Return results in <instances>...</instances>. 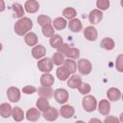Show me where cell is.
Masks as SVG:
<instances>
[{
    "label": "cell",
    "mask_w": 123,
    "mask_h": 123,
    "mask_svg": "<svg viewBox=\"0 0 123 123\" xmlns=\"http://www.w3.org/2000/svg\"><path fill=\"white\" fill-rule=\"evenodd\" d=\"M32 28H33V21L29 17H26V16L17 20L13 27L15 34L20 37L26 36L32 30Z\"/></svg>",
    "instance_id": "cell-1"
},
{
    "label": "cell",
    "mask_w": 123,
    "mask_h": 123,
    "mask_svg": "<svg viewBox=\"0 0 123 123\" xmlns=\"http://www.w3.org/2000/svg\"><path fill=\"white\" fill-rule=\"evenodd\" d=\"M82 106L83 109L87 112L94 111L97 107V100L92 95H86L82 100Z\"/></svg>",
    "instance_id": "cell-2"
},
{
    "label": "cell",
    "mask_w": 123,
    "mask_h": 123,
    "mask_svg": "<svg viewBox=\"0 0 123 123\" xmlns=\"http://www.w3.org/2000/svg\"><path fill=\"white\" fill-rule=\"evenodd\" d=\"M77 68L82 75H88L92 70V64L87 59H80L77 63Z\"/></svg>",
    "instance_id": "cell-3"
},
{
    "label": "cell",
    "mask_w": 123,
    "mask_h": 123,
    "mask_svg": "<svg viewBox=\"0 0 123 123\" xmlns=\"http://www.w3.org/2000/svg\"><path fill=\"white\" fill-rule=\"evenodd\" d=\"M53 62L50 58H42L37 62V68L43 73H49L53 69Z\"/></svg>",
    "instance_id": "cell-4"
},
{
    "label": "cell",
    "mask_w": 123,
    "mask_h": 123,
    "mask_svg": "<svg viewBox=\"0 0 123 123\" xmlns=\"http://www.w3.org/2000/svg\"><path fill=\"white\" fill-rule=\"evenodd\" d=\"M54 97L59 104H65L68 101L69 93L64 88H57L54 91Z\"/></svg>",
    "instance_id": "cell-5"
},
{
    "label": "cell",
    "mask_w": 123,
    "mask_h": 123,
    "mask_svg": "<svg viewBox=\"0 0 123 123\" xmlns=\"http://www.w3.org/2000/svg\"><path fill=\"white\" fill-rule=\"evenodd\" d=\"M20 96H21V92L19 90L18 87L16 86H10L7 90V97L8 99L12 102V103H16L20 100Z\"/></svg>",
    "instance_id": "cell-6"
},
{
    "label": "cell",
    "mask_w": 123,
    "mask_h": 123,
    "mask_svg": "<svg viewBox=\"0 0 123 123\" xmlns=\"http://www.w3.org/2000/svg\"><path fill=\"white\" fill-rule=\"evenodd\" d=\"M84 37L88 41H95L97 39V37H98V32H97L96 28L93 27L92 25L87 26L84 30Z\"/></svg>",
    "instance_id": "cell-7"
},
{
    "label": "cell",
    "mask_w": 123,
    "mask_h": 123,
    "mask_svg": "<svg viewBox=\"0 0 123 123\" xmlns=\"http://www.w3.org/2000/svg\"><path fill=\"white\" fill-rule=\"evenodd\" d=\"M42 115L45 120L52 122V121L57 120V118L59 117V111L54 107H49L45 111H43Z\"/></svg>",
    "instance_id": "cell-8"
},
{
    "label": "cell",
    "mask_w": 123,
    "mask_h": 123,
    "mask_svg": "<svg viewBox=\"0 0 123 123\" xmlns=\"http://www.w3.org/2000/svg\"><path fill=\"white\" fill-rule=\"evenodd\" d=\"M102 19H103V12L97 9L92 10L88 14V20L92 25L98 24Z\"/></svg>",
    "instance_id": "cell-9"
},
{
    "label": "cell",
    "mask_w": 123,
    "mask_h": 123,
    "mask_svg": "<svg viewBox=\"0 0 123 123\" xmlns=\"http://www.w3.org/2000/svg\"><path fill=\"white\" fill-rule=\"evenodd\" d=\"M45 54H46V49L41 44H37V45L34 46L33 49H32V56L36 60L42 59L45 56Z\"/></svg>",
    "instance_id": "cell-10"
},
{
    "label": "cell",
    "mask_w": 123,
    "mask_h": 123,
    "mask_svg": "<svg viewBox=\"0 0 123 123\" xmlns=\"http://www.w3.org/2000/svg\"><path fill=\"white\" fill-rule=\"evenodd\" d=\"M74 113H75V109L70 105H63L60 109V114L63 118L69 119V118L73 117Z\"/></svg>",
    "instance_id": "cell-11"
},
{
    "label": "cell",
    "mask_w": 123,
    "mask_h": 123,
    "mask_svg": "<svg viewBox=\"0 0 123 123\" xmlns=\"http://www.w3.org/2000/svg\"><path fill=\"white\" fill-rule=\"evenodd\" d=\"M98 111L102 115H109L111 112V104L109 100L107 99H102L99 104H98Z\"/></svg>",
    "instance_id": "cell-12"
},
{
    "label": "cell",
    "mask_w": 123,
    "mask_h": 123,
    "mask_svg": "<svg viewBox=\"0 0 123 123\" xmlns=\"http://www.w3.org/2000/svg\"><path fill=\"white\" fill-rule=\"evenodd\" d=\"M24 9L29 13H35L39 9V3L36 0H28L25 2Z\"/></svg>",
    "instance_id": "cell-13"
},
{
    "label": "cell",
    "mask_w": 123,
    "mask_h": 123,
    "mask_svg": "<svg viewBox=\"0 0 123 123\" xmlns=\"http://www.w3.org/2000/svg\"><path fill=\"white\" fill-rule=\"evenodd\" d=\"M107 97L110 101L116 102L121 98V91L116 87H110L107 91Z\"/></svg>",
    "instance_id": "cell-14"
},
{
    "label": "cell",
    "mask_w": 123,
    "mask_h": 123,
    "mask_svg": "<svg viewBox=\"0 0 123 123\" xmlns=\"http://www.w3.org/2000/svg\"><path fill=\"white\" fill-rule=\"evenodd\" d=\"M26 118L28 121H31V122H36L39 119L40 117V111L36 109V108H31L27 111L26 112Z\"/></svg>",
    "instance_id": "cell-15"
},
{
    "label": "cell",
    "mask_w": 123,
    "mask_h": 123,
    "mask_svg": "<svg viewBox=\"0 0 123 123\" xmlns=\"http://www.w3.org/2000/svg\"><path fill=\"white\" fill-rule=\"evenodd\" d=\"M55 83L54 76L50 73H43L40 76V84L42 86H52Z\"/></svg>",
    "instance_id": "cell-16"
},
{
    "label": "cell",
    "mask_w": 123,
    "mask_h": 123,
    "mask_svg": "<svg viewBox=\"0 0 123 123\" xmlns=\"http://www.w3.org/2000/svg\"><path fill=\"white\" fill-rule=\"evenodd\" d=\"M37 93L40 97L49 99L54 95V90H53L52 86H41L40 87H38Z\"/></svg>",
    "instance_id": "cell-17"
},
{
    "label": "cell",
    "mask_w": 123,
    "mask_h": 123,
    "mask_svg": "<svg viewBox=\"0 0 123 123\" xmlns=\"http://www.w3.org/2000/svg\"><path fill=\"white\" fill-rule=\"evenodd\" d=\"M68 28L71 32L73 33H79L82 28H83V24L81 22L80 19L78 18H73L71 20H69V23H68Z\"/></svg>",
    "instance_id": "cell-18"
},
{
    "label": "cell",
    "mask_w": 123,
    "mask_h": 123,
    "mask_svg": "<svg viewBox=\"0 0 123 123\" xmlns=\"http://www.w3.org/2000/svg\"><path fill=\"white\" fill-rule=\"evenodd\" d=\"M82 84V78L78 75H75L73 74L71 77H69L67 79V86L70 87V88H78L79 86Z\"/></svg>",
    "instance_id": "cell-19"
},
{
    "label": "cell",
    "mask_w": 123,
    "mask_h": 123,
    "mask_svg": "<svg viewBox=\"0 0 123 123\" xmlns=\"http://www.w3.org/2000/svg\"><path fill=\"white\" fill-rule=\"evenodd\" d=\"M12 107L9 103H2L0 105V115L3 118H9L12 115Z\"/></svg>",
    "instance_id": "cell-20"
},
{
    "label": "cell",
    "mask_w": 123,
    "mask_h": 123,
    "mask_svg": "<svg viewBox=\"0 0 123 123\" xmlns=\"http://www.w3.org/2000/svg\"><path fill=\"white\" fill-rule=\"evenodd\" d=\"M24 41L27 45L29 46H36L37 45V41H38V38H37V36L33 33V32H29L25 37H24Z\"/></svg>",
    "instance_id": "cell-21"
},
{
    "label": "cell",
    "mask_w": 123,
    "mask_h": 123,
    "mask_svg": "<svg viewBox=\"0 0 123 123\" xmlns=\"http://www.w3.org/2000/svg\"><path fill=\"white\" fill-rule=\"evenodd\" d=\"M63 67L70 73V74H74L76 71H77V63L74 60H71V59H67V60H64L63 62Z\"/></svg>",
    "instance_id": "cell-22"
},
{
    "label": "cell",
    "mask_w": 123,
    "mask_h": 123,
    "mask_svg": "<svg viewBox=\"0 0 123 123\" xmlns=\"http://www.w3.org/2000/svg\"><path fill=\"white\" fill-rule=\"evenodd\" d=\"M12 9L13 11V17L16 18H22L25 15V11L22 7V5H20L19 3H13L12 6Z\"/></svg>",
    "instance_id": "cell-23"
},
{
    "label": "cell",
    "mask_w": 123,
    "mask_h": 123,
    "mask_svg": "<svg viewBox=\"0 0 123 123\" xmlns=\"http://www.w3.org/2000/svg\"><path fill=\"white\" fill-rule=\"evenodd\" d=\"M12 118H13V120H14L15 122H20V121H22V120L24 119L25 114H24V111H22L21 108H19V107H14V108H12Z\"/></svg>",
    "instance_id": "cell-24"
},
{
    "label": "cell",
    "mask_w": 123,
    "mask_h": 123,
    "mask_svg": "<svg viewBox=\"0 0 123 123\" xmlns=\"http://www.w3.org/2000/svg\"><path fill=\"white\" fill-rule=\"evenodd\" d=\"M100 45H101V47L103 49L108 50V51H111V50H112L114 48L115 43H114V41H113V39L111 37H104L101 40Z\"/></svg>",
    "instance_id": "cell-25"
},
{
    "label": "cell",
    "mask_w": 123,
    "mask_h": 123,
    "mask_svg": "<svg viewBox=\"0 0 123 123\" xmlns=\"http://www.w3.org/2000/svg\"><path fill=\"white\" fill-rule=\"evenodd\" d=\"M56 75L60 81H66L70 77V73L63 67V66H59L56 70Z\"/></svg>",
    "instance_id": "cell-26"
},
{
    "label": "cell",
    "mask_w": 123,
    "mask_h": 123,
    "mask_svg": "<svg viewBox=\"0 0 123 123\" xmlns=\"http://www.w3.org/2000/svg\"><path fill=\"white\" fill-rule=\"evenodd\" d=\"M52 24H53L54 29L59 30V31L63 30V29H64V28L67 26L66 19H64L63 17H57V18H55Z\"/></svg>",
    "instance_id": "cell-27"
},
{
    "label": "cell",
    "mask_w": 123,
    "mask_h": 123,
    "mask_svg": "<svg viewBox=\"0 0 123 123\" xmlns=\"http://www.w3.org/2000/svg\"><path fill=\"white\" fill-rule=\"evenodd\" d=\"M36 106L37 108V110L39 111H45L49 107V101L46 99V98H42V97H39L37 100V103H36Z\"/></svg>",
    "instance_id": "cell-28"
},
{
    "label": "cell",
    "mask_w": 123,
    "mask_h": 123,
    "mask_svg": "<svg viewBox=\"0 0 123 123\" xmlns=\"http://www.w3.org/2000/svg\"><path fill=\"white\" fill-rule=\"evenodd\" d=\"M49 43L51 45V47L53 48H56L58 49L62 43H63V40H62V37L60 36V35H54L50 37V40H49Z\"/></svg>",
    "instance_id": "cell-29"
},
{
    "label": "cell",
    "mask_w": 123,
    "mask_h": 123,
    "mask_svg": "<svg viewBox=\"0 0 123 123\" xmlns=\"http://www.w3.org/2000/svg\"><path fill=\"white\" fill-rule=\"evenodd\" d=\"M62 15H63V18L64 19H73V18H76V15H77V12L74 8L72 7H67L65 8L63 11H62Z\"/></svg>",
    "instance_id": "cell-30"
},
{
    "label": "cell",
    "mask_w": 123,
    "mask_h": 123,
    "mask_svg": "<svg viewBox=\"0 0 123 123\" xmlns=\"http://www.w3.org/2000/svg\"><path fill=\"white\" fill-rule=\"evenodd\" d=\"M80 50L78 48H75V47H69L67 49V51L64 53V57H67L68 59H71V60H75V59H78L80 57Z\"/></svg>",
    "instance_id": "cell-31"
},
{
    "label": "cell",
    "mask_w": 123,
    "mask_h": 123,
    "mask_svg": "<svg viewBox=\"0 0 123 123\" xmlns=\"http://www.w3.org/2000/svg\"><path fill=\"white\" fill-rule=\"evenodd\" d=\"M41 32H42V35L46 37H51L52 36L55 35V30L52 24H48L41 27Z\"/></svg>",
    "instance_id": "cell-32"
},
{
    "label": "cell",
    "mask_w": 123,
    "mask_h": 123,
    "mask_svg": "<svg viewBox=\"0 0 123 123\" xmlns=\"http://www.w3.org/2000/svg\"><path fill=\"white\" fill-rule=\"evenodd\" d=\"M51 60H52L54 64H56L58 66H61L64 62V56L62 54L59 53V52H56V53L53 54V57H52Z\"/></svg>",
    "instance_id": "cell-33"
},
{
    "label": "cell",
    "mask_w": 123,
    "mask_h": 123,
    "mask_svg": "<svg viewBox=\"0 0 123 123\" xmlns=\"http://www.w3.org/2000/svg\"><path fill=\"white\" fill-rule=\"evenodd\" d=\"M37 21L38 25H40L41 27H43L45 25H48V24H51V18L48 15H45V14L38 15Z\"/></svg>",
    "instance_id": "cell-34"
},
{
    "label": "cell",
    "mask_w": 123,
    "mask_h": 123,
    "mask_svg": "<svg viewBox=\"0 0 123 123\" xmlns=\"http://www.w3.org/2000/svg\"><path fill=\"white\" fill-rule=\"evenodd\" d=\"M90 89H91V87H90L89 84H87V83H82L78 87L79 92L83 95H87L90 92Z\"/></svg>",
    "instance_id": "cell-35"
},
{
    "label": "cell",
    "mask_w": 123,
    "mask_h": 123,
    "mask_svg": "<svg viewBox=\"0 0 123 123\" xmlns=\"http://www.w3.org/2000/svg\"><path fill=\"white\" fill-rule=\"evenodd\" d=\"M96 7L98 8L97 10L99 11H106L110 7V1L109 0H98L96 2Z\"/></svg>",
    "instance_id": "cell-36"
},
{
    "label": "cell",
    "mask_w": 123,
    "mask_h": 123,
    "mask_svg": "<svg viewBox=\"0 0 123 123\" xmlns=\"http://www.w3.org/2000/svg\"><path fill=\"white\" fill-rule=\"evenodd\" d=\"M115 67L119 72H123V55H118L115 61Z\"/></svg>",
    "instance_id": "cell-37"
},
{
    "label": "cell",
    "mask_w": 123,
    "mask_h": 123,
    "mask_svg": "<svg viewBox=\"0 0 123 123\" xmlns=\"http://www.w3.org/2000/svg\"><path fill=\"white\" fill-rule=\"evenodd\" d=\"M37 91V88L33 86H26L22 88V92L25 94H33Z\"/></svg>",
    "instance_id": "cell-38"
},
{
    "label": "cell",
    "mask_w": 123,
    "mask_h": 123,
    "mask_svg": "<svg viewBox=\"0 0 123 123\" xmlns=\"http://www.w3.org/2000/svg\"><path fill=\"white\" fill-rule=\"evenodd\" d=\"M104 123H120L119 119L113 115H107L104 119Z\"/></svg>",
    "instance_id": "cell-39"
},
{
    "label": "cell",
    "mask_w": 123,
    "mask_h": 123,
    "mask_svg": "<svg viewBox=\"0 0 123 123\" xmlns=\"http://www.w3.org/2000/svg\"><path fill=\"white\" fill-rule=\"evenodd\" d=\"M69 48V45L67 44V43H62L57 50H58V52L59 53H61V54H62V55H64V53L67 51V49Z\"/></svg>",
    "instance_id": "cell-40"
},
{
    "label": "cell",
    "mask_w": 123,
    "mask_h": 123,
    "mask_svg": "<svg viewBox=\"0 0 123 123\" xmlns=\"http://www.w3.org/2000/svg\"><path fill=\"white\" fill-rule=\"evenodd\" d=\"M5 9H6V7H5V2H4L3 0H0V12H4Z\"/></svg>",
    "instance_id": "cell-41"
},
{
    "label": "cell",
    "mask_w": 123,
    "mask_h": 123,
    "mask_svg": "<svg viewBox=\"0 0 123 123\" xmlns=\"http://www.w3.org/2000/svg\"><path fill=\"white\" fill-rule=\"evenodd\" d=\"M88 123H103V122L100 119H98V118H91L88 121Z\"/></svg>",
    "instance_id": "cell-42"
},
{
    "label": "cell",
    "mask_w": 123,
    "mask_h": 123,
    "mask_svg": "<svg viewBox=\"0 0 123 123\" xmlns=\"http://www.w3.org/2000/svg\"><path fill=\"white\" fill-rule=\"evenodd\" d=\"M75 123H86L85 121H83V120H77Z\"/></svg>",
    "instance_id": "cell-43"
},
{
    "label": "cell",
    "mask_w": 123,
    "mask_h": 123,
    "mask_svg": "<svg viewBox=\"0 0 123 123\" xmlns=\"http://www.w3.org/2000/svg\"><path fill=\"white\" fill-rule=\"evenodd\" d=\"M2 49H3V45H2V43L0 42V52L2 51Z\"/></svg>",
    "instance_id": "cell-44"
}]
</instances>
